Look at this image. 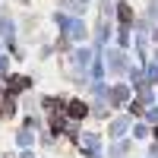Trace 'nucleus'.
I'll use <instances>...</instances> for the list:
<instances>
[{"mask_svg": "<svg viewBox=\"0 0 158 158\" xmlns=\"http://www.w3.org/2000/svg\"><path fill=\"white\" fill-rule=\"evenodd\" d=\"M70 114H73V117H85V104H82V101H73V104H70Z\"/></svg>", "mask_w": 158, "mask_h": 158, "instance_id": "1", "label": "nucleus"}]
</instances>
